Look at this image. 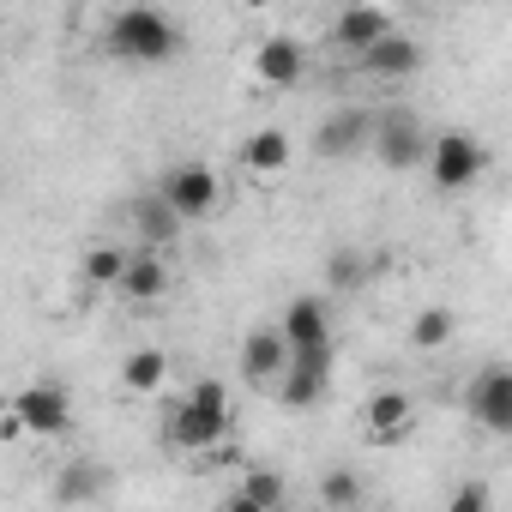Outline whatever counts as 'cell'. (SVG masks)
Returning a JSON list of instances; mask_svg holds the SVG:
<instances>
[{"instance_id": "6da1fadb", "label": "cell", "mask_w": 512, "mask_h": 512, "mask_svg": "<svg viewBox=\"0 0 512 512\" xmlns=\"http://www.w3.org/2000/svg\"><path fill=\"white\" fill-rule=\"evenodd\" d=\"M223 434H229V392H223V380H193L175 398V410L163 422V440L175 452H193L199 458V452L223 446Z\"/></svg>"}, {"instance_id": "d4e9b609", "label": "cell", "mask_w": 512, "mask_h": 512, "mask_svg": "<svg viewBox=\"0 0 512 512\" xmlns=\"http://www.w3.org/2000/svg\"><path fill=\"white\" fill-rule=\"evenodd\" d=\"M320 500H326V506H356V500H362V482H356L350 470H332V476L320 482Z\"/></svg>"}, {"instance_id": "8992f818", "label": "cell", "mask_w": 512, "mask_h": 512, "mask_svg": "<svg viewBox=\"0 0 512 512\" xmlns=\"http://www.w3.org/2000/svg\"><path fill=\"white\" fill-rule=\"evenodd\" d=\"M157 193H163V205L181 217V223H193V217H205V211H217V193H223V175L211 169V163H175V169H163V181H157Z\"/></svg>"}, {"instance_id": "44dd1931", "label": "cell", "mask_w": 512, "mask_h": 512, "mask_svg": "<svg viewBox=\"0 0 512 512\" xmlns=\"http://www.w3.org/2000/svg\"><path fill=\"white\" fill-rule=\"evenodd\" d=\"M452 332H458V314L452 308H422L416 320H410V350H446L452 344Z\"/></svg>"}, {"instance_id": "484cf974", "label": "cell", "mask_w": 512, "mask_h": 512, "mask_svg": "<svg viewBox=\"0 0 512 512\" xmlns=\"http://www.w3.org/2000/svg\"><path fill=\"white\" fill-rule=\"evenodd\" d=\"M482 506H488V488L482 482H470V488L452 494V512H482Z\"/></svg>"}, {"instance_id": "5b68a950", "label": "cell", "mask_w": 512, "mask_h": 512, "mask_svg": "<svg viewBox=\"0 0 512 512\" xmlns=\"http://www.w3.org/2000/svg\"><path fill=\"white\" fill-rule=\"evenodd\" d=\"M368 151L386 163V169H422V151H428V127L416 109H374V127H368Z\"/></svg>"}, {"instance_id": "7a4b0ae2", "label": "cell", "mask_w": 512, "mask_h": 512, "mask_svg": "<svg viewBox=\"0 0 512 512\" xmlns=\"http://www.w3.org/2000/svg\"><path fill=\"white\" fill-rule=\"evenodd\" d=\"M109 55L127 61V67H163L181 55V25L163 13V7H121L109 19Z\"/></svg>"}, {"instance_id": "52a82bcc", "label": "cell", "mask_w": 512, "mask_h": 512, "mask_svg": "<svg viewBox=\"0 0 512 512\" xmlns=\"http://www.w3.org/2000/svg\"><path fill=\"white\" fill-rule=\"evenodd\" d=\"M464 410L488 428V434H512V374L500 368V362H488V368H476V380L464 386Z\"/></svg>"}, {"instance_id": "2e32d148", "label": "cell", "mask_w": 512, "mask_h": 512, "mask_svg": "<svg viewBox=\"0 0 512 512\" xmlns=\"http://www.w3.org/2000/svg\"><path fill=\"white\" fill-rule=\"evenodd\" d=\"M163 386H169V350L139 344V350L121 356V392H133V398H157Z\"/></svg>"}, {"instance_id": "9c48e42d", "label": "cell", "mask_w": 512, "mask_h": 512, "mask_svg": "<svg viewBox=\"0 0 512 512\" xmlns=\"http://www.w3.org/2000/svg\"><path fill=\"white\" fill-rule=\"evenodd\" d=\"M290 368V338L278 332V320L272 326H253L247 338H241V380L247 386H260V392H272V380Z\"/></svg>"}, {"instance_id": "603a6c76", "label": "cell", "mask_w": 512, "mask_h": 512, "mask_svg": "<svg viewBox=\"0 0 512 512\" xmlns=\"http://www.w3.org/2000/svg\"><path fill=\"white\" fill-rule=\"evenodd\" d=\"M326 284H332V290H356V284H368V253L338 247L332 260H326Z\"/></svg>"}, {"instance_id": "ba28073f", "label": "cell", "mask_w": 512, "mask_h": 512, "mask_svg": "<svg viewBox=\"0 0 512 512\" xmlns=\"http://www.w3.org/2000/svg\"><path fill=\"white\" fill-rule=\"evenodd\" d=\"M362 434H368V446H398V440H410L416 434V398L410 392H374L368 404H362Z\"/></svg>"}, {"instance_id": "ac0fdd59", "label": "cell", "mask_w": 512, "mask_h": 512, "mask_svg": "<svg viewBox=\"0 0 512 512\" xmlns=\"http://www.w3.org/2000/svg\"><path fill=\"white\" fill-rule=\"evenodd\" d=\"M278 332L290 338V350H296V344H314V338H332V326H326V302H320V296H296V302L284 308Z\"/></svg>"}, {"instance_id": "e0dca14e", "label": "cell", "mask_w": 512, "mask_h": 512, "mask_svg": "<svg viewBox=\"0 0 512 512\" xmlns=\"http://www.w3.org/2000/svg\"><path fill=\"white\" fill-rule=\"evenodd\" d=\"M284 500H290V482L278 470H247L241 488L229 494V512H278Z\"/></svg>"}, {"instance_id": "9a60e30c", "label": "cell", "mask_w": 512, "mask_h": 512, "mask_svg": "<svg viewBox=\"0 0 512 512\" xmlns=\"http://www.w3.org/2000/svg\"><path fill=\"white\" fill-rule=\"evenodd\" d=\"M253 73H260L272 91H290V85H302L308 55H302V43H290V37H266L260 55H253Z\"/></svg>"}, {"instance_id": "7c38bea8", "label": "cell", "mask_w": 512, "mask_h": 512, "mask_svg": "<svg viewBox=\"0 0 512 512\" xmlns=\"http://www.w3.org/2000/svg\"><path fill=\"white\" fill-rule=\"evenodd\" d=\"M290 157H296V145H290V133L284 127H260L247 145H241V175L247 181H260V187H272V181H284L290 175Z\"/></svg>"}, {"instance_id": "5bb4252c", "label": "cell", "mask_w": 512, "mask_h": 512, "mask_svg": "<svg viewBox=\"0 0 512 512\" xmlns=\"http://www.w3.org/2000/svg\"><path fill=\"white\" fill-rule=\"evenodd\" d=\"M392 31V13L380 7V0H350V7L338 13V25H332V43L344 49V55H362L368 43H380Z\"/></svg>"}, {"instance_id": "cb8c5ba5", "label": "cell", "mask_w": 512, "mask_h": 512, "mask_svg": "<svg viewBox=\"0 0 512 512\" xmlns=\"http://www.w3.org/2000/svg\"><path fill=\"white\" fill-rule=\"evenodd\" d=\"M103 494V470L97 464H67L55 482V500H97Z\"/></svg>"}, {"instance_id": "4316f807", "label": "cell", "mask_w": 512, "mask_h": 512, "mask_svg": "<svg viewBox=\"0 0 512 512\" xmlns=\"http://www.w3.org/2000/svg\"><path fill=\"white\" fill-rule=\"evenodd\" d=\"M241 7H253V13H266V7H272V0H241Z\"/></svg>"}, {"instance_id": "277c9868", "label": "cell", "mask_w": 512, "mask_h": 512, "mask_svg": "<svg viewBox=\"0 0 512 512\" xmlns=\"http://www.w3.org/2000/svg\"><path fill=\"white\" fill-rule=\"evenodd\" d=\"M422 169H428V181L440 193H470L488 175V151H482L476 133H440V139H428Z\"/></svg>"}, {"instance_id": "ffe728a7", "label": "cell", "mask_w": 512, "mask_h": 512, "mask_svg": "<svg viewBox=\"0 0 512 512\" xmlns=\"http://www.w3.org/2000/svg\"><path fill=\"white\" fill-rule=\"evenodd\" d=\"M272 392H278L290 410H308V404H320V398H326V374H320V368H302V362H290V368L272 380Z\"/></svg>"}, {"instance_id": "8fae6325", "label": "cell", "mask_w": 512, "mask_h": 512, "mask_svg": "<svg viewBox=\"0 0 512 512\" xmlns=\"http://www.w3.org/2000/svg\"><path fill=\"white\" fill-rule=\"evenodd\" d=\"M368 127H374V109H362V103H350V109H332V115L320 121V133H314V157H326V163H344V157L368 151Z\"/></svg>"}, {"instance_id": "30bf717a", "label": "cell", "mask_w": 512, "mask_h": 512, "mask_svg": "<svg viewBox=\"0 0 512 512\" xmlns=\"http://www.w3.org/2000/svg\"><path fill=\"white\" fill-rule=\"evenodd\" d=\"M350 61H356L368 79H416L428 55H422V43H416V37H404V31L392 25L380 43H368V49H362V55H350Z\"/></svg>"}, {"instance_id": "3957f363", "label": "cell", "mask_w": 512, "mask_h": 512, "mask_svg": "<svg viewBox=\"0 0 512 512\" xmlns=\"http://www.w3.org/2000/svg\"><path fill=\"white\" fill-rule=\"evenodd\" d=\"M73 428V392L61 380H31L13 392L7 404V434H31V440H55Z\"/></svg>"}, {"instance_id": "7402d4cb", "label": "cell", "mask_w": 512, "mask_h": 512, "mask_svg": "<svg viewBox=\"0 0 512 512\" xmlns=\"http://www.w3.org/2000/svg\"><path fill=\"white\" fill-rule=\"evenodd\" d=\"M121 266H127V247H109V241H97V247H85V260H79V278H85L91 290H115Z\"/></svg>"}, {"instance_id": "4fadbf2b", "label": "cell", "mask_w": 512, "mask_h": 512, "mask_svg": "<svg viewBox=\"0 0 512 512\" xmlns=\"http://www.w3.org/2000/svg\"><path fill=\"white\" fill-rule=\"evenodd\" d=\"M169 284H175V272L163 266V253H157V247H145V253H127V266H121V278H115V296H121V302L151 308V302H163V296H169Z\"/></svg>"}, {"instance_id": "d6986e66", "label": "cell", "mask_w": 512, "mask_h": 512, "mask_svg": "<svg viewBox=\"0 0 512 512\" xmlns=\"http://www.w3.org/2000/svg\"><path fill=\"white\" fill-rule=\"evenodd\" d=\"M133 223H139V241H145V247H169V241H181V217L163 205V193H145V199L133 205Z\"/></svg>"}]
</instances>
